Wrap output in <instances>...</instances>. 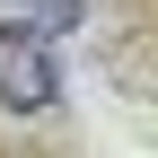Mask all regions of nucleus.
Returning a JSON list of instances; mask_svg holds the SVG:
<instances>
[{
    "mask_svg": "<svg viewBox=\"0 0 158 158\" xmlns=\"http://www.w3.org/2000/svg\"><path fill=\"white\" fill-rule=\"evenodd\" d=\"M62 97V62H53L44 27H0V106L9 114H44Z\"/></svg>",
    "mask_w": 158,
    "mask_h": 158,
    "instance_id": "f257e3e1",
    "label": "nucleus"
},
{
    "mask_svg": "<svg viewBox=\"0 0 158 158\" xmlns=\"http://www.w3.org/2000/svg\"><path fill=\"white\" fill-rule=\"evenodd\" d=\"M27 9H35V27H44V35H62V27H79V0H27Z\"/></svg>",
    "mask_w": 158,
    "mask_h": 158,
    "instance_id": "f03ea898",
    "label": "nucleus"
}]
</instances>
